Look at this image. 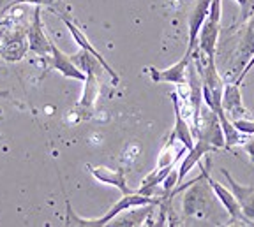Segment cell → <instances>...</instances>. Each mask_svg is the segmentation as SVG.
Instances as JSON below:
<instances>
[{"instance_id":"6da1fadb","label":"cell","mask_w":254,"mask_h":227,"mask_svg":"<svg viewBox=\"0 0 254 227\" xmlns=\"http://www.w3.org/2000/svg\"><path fill=\"white\" fill-rule=\"evenodd\" d=\"M198 166H199V169H201V175H203V178H205V182L210 185L214 195L217 197L219 201H221L222 206L226 208V211H228V215H230L231 222L251 224L249 220L246 219V215H244L242 208H240V204H238L237 197H235V194L231 192V188H226V187H222L221 183H217V182H215V180L210 176V173H208V168H203L201 162H199Z\"/></svg>"},{"instance_id":"7a4b0ae2","label":"cell","mask_w":254,"mask_h":227,"mask_svg":"<svg viewBox=\"0 0 254 227\" xmlns=\"http://www.w3.org/2000/svg\"><path fill=\"white\" fill-rule=\"evenodd\" d=\"M28 51L36 53L41 58H48L52 55V44L53 41L46 36L43 27V18H41V5H36L32 11V21L28 25Z\"/></svg>"},{"instance_id":"3957f363","label":"cell","mask_w":254,"mask_h":227,"mask_svg":"<svg viewBox=\"0 0 254 227\" xmlns=\"http://www.w3.org/2000/svg\"><path fill=\"white\" fill-rule=\"evenodd\" d=\"M212 0H196L194 7L190 11L189 20H187V28H189V41H187V55H194L198 51V41H199V32L201 27L205 23L208 12H210Z\"/></svg>"},{"instance_id":"277c9868","label":"cell","mask_w":254,"mask_h":227,"mask_svg":"<svg viewBox=\"0 0 254 227\" xmlns=\"http://www.w3.org/2000/svg\"><path fill=\"white\" fill-rule=\"evenodd\" d=\"M190 60H192V56L184 53L182 58H180L177 64L170 65L168 69L159 71V69H155V67H148L147 72L150 74L154 83H173V85H177V87H180V85L187 83V72H189Z\"/></svg>"},{"instance_id":"5b68a950","label":"cell","mask_w":254,"mask_h":227,"mask_svg":"<svg viewBox=\"0 0 254 227\" xmlns=\"http://www.w3.org/2000/svg\"><path fill=\"white\" fill-rule=\"evenodd\" d=\"M60 18H62V21H64V23H65V27H67V30H69V32H71V36H72V39H74V43L78 44V46H79V48H81V49H87V51H90L92 55L95 56V58L99 60L101 64H103L104 71H106V74L110 76L111 81H113V85H119V81H120L119 74H117V72L113 71V69H111V65L106 62V58H104V56L101 55V53L94 48V44H92L90 41H88V37L83 34V30H81V28H79L78 25H76L74 21H72L71 18L67 16V14H64V16H60Z\"/></svg>"},{"instance_id":"8992f818","label":"cell","mask_w":254,"mask_h":227,"mask_svg":"<svg viewBox=\"0 0 254 227\" xmlns=\"http://www.w3.org/2000/svg\"><path fill=\"white\" fill-rule=\"evenodd\" d=\"M171 100H173V108H175V127L171 134L177 137V141L184 144L187 148V151L192 150L196 144V137L194 132H192V127L189 125V118H186L182 108H180V95L179 92L171 93Z\"/></svg>"},{"instance_id":"52a82bcc","label":"cell","mask_w":254,"mask_h":227,"mask_svg":"<svg viewBox=\"0 0 254 227\" xmlns=\"http://www.w3.org/2000/svg\"><path fill=\"white\" fill-rule=\"evenodd\" d=\"M48 62H50L52 69L59 71L64 78L81 81V83H85V80H87V74H85V72L81 71L74 62H72L71 56L65 55V53H64L55 43L52 44V55L48 56Z\"/></svg>"},{"instance_id":"ba28073f","label":"cell","mask_w":254,"mask_h":227,"mask_svg":"<svg viewBox=\"0 0 254 227\" xmlns=\"http://www.w3.org/2000/svg\"><path fill=\"white\" fill-rule=\"evenodd\" d=\"M222 108L231 120L237 118H251L249 111L242 102V93H240V85L238 83H226L224 92H222Z\"/></svg>"},{"instance_id":"9c48e42d","label":"cell","mask_w":254,"mask_h":227,"mask_svg":"<svg viewBox=\"0 0 254 227\" xmlns=\"http://www.w3.org/2000/svg\"><path fill=\"white\" fill-rule=\"evenodd\" d=\"M87 168H88V173H90L97 182H101V183L119 188V192H122V194H131V192H134L127 185L124 169H110V168H106V166H87Z\"/></svg>"},{"instance_id":"30bf717a","label":"cell","mask_w":254,"mask_h":227,"mask_svg":"<svg viewBox=\"0 0 254 227\" xmlns=\"http://www.w3.org/2000/svg\"><path fill=\"white\" fill-rule=\"evenodd\" d=\"M221 173L224 175V178L228 180L231 192H233L235 197H237V201H238V204H240V208H242L246 219L249 220L251 224H254V187L240 185L238 182H235L233 176H231L226 169H221Z\"/></svg>"},{"instance_id":"8fae6325","label":"cell","mask_w":254,"mask_h":227,"mask_svg":"<svg viewBox=\"0 0 254 227\" xmlns=\"http://www.w3.org/2000/svg\"><path fill=\"white\" fill-rule=\"evenodd\" d=\"M210 151H215L214 144H210L206 139H203V137H196L194 148L189 150V153L184 157V160L179 166V185L184 182V178L187 176V173L194 168V166H198V164L201 162L203 157H205L206 153H210Z\"/></svg>"},{"instance_id":"7c38bea8","label":"cell","mask_w":254,"mask_h":227,"mask_svg":"<svg viewBox=\"0 0 254 227\" xmlns=\"http://www.w3.org/2000/svg\"><path fill=\"white\" fill-rule=\"evenodd\" d=\"M99 78L101 74H97V72H88L87 74L83 93H81V99L78 102V109L85 115H90L95 108V102L99 97Z\"/></svg>"},{"instance_id":"4fadbf2b","label":"cell","mask_w":254,"mask_h":227,"mask_svg":"<svg viewBox=\"0 0 254 227\" xmlns=\"http://www.w3.org/2000/svg\"><path fill=\"white\" fill-rule=\"evenodd\" d=\"M154 206H157V204L134 206L131 210H126L120 215H117L108 226H145V222H148V217L154 211Z\"/></svg>"},{"instance_id":"5bb4252c","label":"cell","mask_w":254,"mask_h":227,"mask_svg":"<svg viewBox=\"0 0 254 227\" xmlns=\"http://www.w3.org/2000/svg\"><path fill=\"white\" fill-rule=\"evenodd\" d=\"M253 55H254V14L247 20L242 39H240V44H238V62H240L238 69L240 71L253 58Z\"/></svg>"},{"instance_id":"9a60e30c","label":"cell","mask_w":254,"mask_h":227,"mask_svg":"<svg viewBox=\"0 0 254 227\" xmlns=\"http://www.w3.org/2000/svg\"><path fill=\"white\" fill-rule=\"evenodd\" d=\"M20 4H32V5H41V7H52L53 11L59 12L60 16L64 14L62 12V9H64L62 0H11V2H9V4L0 11V14H2V12L11 11L14 5H20Z\"/></svg>"},{"instance_id":"2e32d148","label":"cell","mask_w":254,"mask_h":227,"mask_svg":"<svg viewBox=\"0 0 254 227\" xmlns=\"http://www.w3.org/2000/svg\"><path fill=\"white\" fill-rule=\"evenodd\" d=\"M233 125L246 136H254V120L253 118H237L233 120Z\"/></svg>"},{"instance_id":"e0dca14e","label":"cell","mask_w":254,"mask_h":227,"mask_svg":"<svg viewBox=\"0 0 254 227\" xmlns=\"http://www.w3.org/2000/svg\"><path fill=\"white\" fill-rule=\"evenodd\" d=\"M240 5V12H242V21H247L254 14V0H235Z\"/></svg>"},{"instance_id":"ac0fdd59","label":"cell","mask_w":254,"mask_h":227,"mask_svg":"<svg viewBox=\"0 0 254 227\" xmlns=\"http://www.w3.org/2000/svg\"><path fill=\"white\" fill-rule=\"evenodd\" d=\"M246 151L249 153V157H251V160L254 162V139H251L249 143L246 144Z\"/></svg>"},{"instance_id":"d6986e66","label":"cell","mask_w":254,"mask_h":227,"mask_svg":"<svg viewBox=\"0 0 254 227\" xmlns=\"http://www.w3.org/2000/svg\"><path fill=\"white\" fill-rule=\"evenodd\" d=\"M0 97H9V92H5V90H0Z\"/></svg>"}]
</instances>
